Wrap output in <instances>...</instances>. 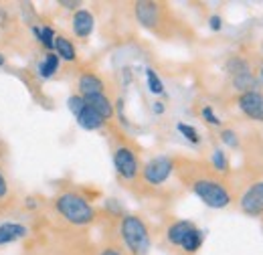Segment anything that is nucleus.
Instances as JSON below:
<instances>
[{
	"mask_svg": "<svg viewBox=\"0 0 263 255\" xmlns=\"http://www.w3.org/2000/svg\"><path fill=\"white\" fill-rule=\"evenodd\" d=\"M184 187H189L193 194L211 207V209H227L233 203V192L223 176H219L211 166L191 162V160H176V170Z\"/></svg>",
	"mask_w": 263,
	"mask_h": 255,
	"instance_id": "f257e3e1",
	"label": "nucleus"
},
{
	"mask_svg": "<svg viewBox=\"0 0 263 255\" xmlns=\"http://www.w3.org/2000/svg\"><path fill=\"white\" fill-rule=\"evenodd\" d=\"M55 211L75 227H85L96 221V209L91 203L75 191H63L55 196Z\"/></svg>",
	"mask_w": 263,
	"mask_h": 255,
	"instance_id": "f03ea898",
	"label": "nucleus"
},
{
	"mask_svg": "<svg viewBox=\"0 0 263 255\" xmlns=\"http://www.w3.org/2000/svg\"><path fill=\"white\" fill-rule=\"evenodd\" d=\"M120 239L130 255H148L152 235L148 223L140 215H124L120 221Z\"/></svg>",
	"mask_w": 263,
	"mask_h": 255,
	"instance_id": "7ed1b4c3",
	"label": "nucleus"
},
{
	"mask_svg": "<svg viewBox=\"0 0 263 255\" xmlns=\"http://www.w3.org/2000/svg\"><path fill=\"white\" fill-rule=\"evenodd\" d=\"M111 158H114L116 174H118V178L122 183L134 185L140 178V174H142V162H140V156H138V150L132 146L130 142H118L114 146Z\"/></svg>",
	"mask_w": 263,
	"mask_h": 255,
	"instance_id": "20e7f679",
	"label": "nucleus"
},
{
	"mask_svg": "<svg viewBox=\"0 0 263 255\" xmlns=\"http://www.w3.org/2000/svg\"><path fill=\"white\" fill-rule=\"evenodd\" d=\"M176 170V158L172 156H166V154H160V156H154L150 158L144 166H142V183L146 187H162L166 180L174 174Z\"/></svg>",
	"mask_w": 263,
	"mask_h": 255,
	"instance_id": "39448f33",
	"label": "nucleus"
},
{
	"mask_svg": "<svg viewBox=\"0 0 263 255\" xmlns=\"http://www.w3.org/2000/svg\"><path fill=\"white\" fill-rule=\"evenodd\" d=\"M239 209L247 217H261L263 215V180L253 183L239 198Z\"/></svg>",
	"mask_w": 263,
	"mask_h": 255,
	"instance_id": "423d86ee",
	"label": "nucleus"
},
{
	"mask_svg": "<svg viewBox=\"0 0 263 255\" xmlns=\"http://www.w3.org/2000/svg\"><path fill=\"white\" fill-rule=\"evenodd\" d=\"M237 107H239L241 114L247 116L249 120L263 122V92L251 89V92L239 94V96H237Z\"/></svg>",
	"mask_w": 263,
	"mask_h": 255,
	"instance_id": "0eeeda50",
	"label": "nucleus"
},
{
	"mask_svg": "<svg viewBox=\"0 0 263 255\" xmlns=\"http://www.w3.org/2000/svg\"><path fill=\"white\" fill-rule=\"evenodd\" d=\"M197 229V225L193 221H186V219H174L166 225L164 229V239L166 243L174 249H182L184 241L189 239V235Z\"/></svg>",
	"mask_w": 263,
	"mask_h": 255,
	"instance_id": "6e6552de",
	"label": "nucleus"
},
{
	"mask_svg": "<svg viewBox=\"0 0 263 255\" xmlns=\"http://www.w3.org/2000/svg\"><path fill=\"white\" fill-rule=\"evenodd\" d=\"M136 8V19H138V23L142 25V27H146V29H152V31H156L158 27H160V23H162V6L164 4H158V2H136L134 4Z\"/></svg>",
	"mask_w": 263,
	"mask_h": 255,
	"instance_id": "1a4fd4ad",
	"label": "nucleus"
},
{
	"mask_svg": "<svg viewBox=\"0 0 263 255\" xmlns=\"http://www.w3.org/2000/svg\"><path fill=\"white\" fill-rule=\"evenodd\" d=\"M71 29H73V34L81 41L89 39L91 32L96 29V19L93 14L87 10V8H79L73 12V19H71Z\"/></svg>",
	"mask_w": 263,
	"mask_h": 255,
	"instance_id": "9d476101",
	"label": "nucleus"
},
{
	"mask_svg": "<svg viewBox=\"0 0 263 255\" xmlns=\"http://www.w3.org/2000/svg\"><path fill=\"white\" fill-rule=\"evenodd\" d=\"M77 89L81 97H89L96 94H105V83L96 71H83L77 79Z\"/></svg>",
	"mask_w": 263,
	"mask_h": 255,
	"instance_id": "9b49d317",
	"label": "nucleus"
},
{
	"mask_svg": "<svg viewBox=\"0 0 263 255\" xmlns=\"http://www.w3.org/2000/svg\"><path fill=\"white\" fill-rule=\"evenodd\" d=\"M83 99H85V103H87L91 110H96V112H98L105 122L114 120V116H116V103L105 96V94H96V96L83 97Z\"/></svg>",
	"mask_w": 263,
	"mask_h": 255,
	"instance_id": "f8f14e48",
	"label": "nucleus"
},
{
	"mask_svg": "<svg viewBox=\"0 0 263 255\" xmlns=\"http://www.w3.org/2000/svg\"><path fill=\"white\" fill-rule=\"evenodd\" d=\"M27 235H29V229L23 223L6 221V223L0 225V247L2 245H8V243H14L18 239H25Z\"/></svg>",
	"mask_w": 263,
	"mask_h": 255,
	"instance_id": "ddd939ff",
	"label": "nucleus"
},
{
	"mask_svg": "<svg viewBox=\"0 0 263 255\" xmlns=\"http://www.w3.org/2000/svg\"><path fill=\"white\" fill-rule=\"evenodd\" d=\"M75 120H77V124L83 128V130H87V132H96V130H101V128L105 126V120L99 116L96 110H91L87 103H85V107L75 116Z\"/></svg>",
	"mask_w": 263,
	"mask_h": 255,
	"instance_id": "4468645a",
	"label": "nucleus"
},
{
	"mask_svg": "<svg viewBox=\"0 0 263 255\" xmlns=\"http://www.w3.org/2000/svg\"><path fill=\"white\" fill-rule=\"evenodd\" d=\"M53 53L61 59V61H67V63H75L77 61V47L71 39H67L65 34H57L55 37V49Z\"/></svg>",
	"mask_w": 263,
	"mask_h": 255,
	"instance_id": "2eb2a0df",
	"label": "nucleus"
},
{
	"mask_svg": "<svg viewBox=\"0 0 263 255\" xmlns=\"http://www.w3.org/2000/svg\"><path fill=\"white\" fill-rule=\"evenodd\" d=\"M31 31H33L34 41H36L39 45H43V47L47 49V53H53V49H55V37H57V32L53 31L49 25H34Z\"/></svg>",
	"mask_w": 263,
	"mask_h": 255,
	"instance_id": "dca6fc26",
	"label": "nucleus"
},
{
	"mask_svg": "<svg viewBox=\"0 0 263 255\" xmlns=\"http://www.w3.org/2000/svg\"><path fill=\"white\" fill-rule=\"evenodd\" d=\"M59 67H61V59L55 55V53H45L43 55V59L39 61V75L43 77V79H51L57 71H59Z\"/></svg>",
	"mask_w": 263,
	"mask_h": 255,
	"instance_id": "f3484780",
	"label": "nucleus"
},
{
	"mask_svg": "<svg viewBox=\"0 0 263 255\" xmlns=\"http://www.w3.org/2000/svg\"><path fill=\"white\" fill-rule=\"evenodd\" d=\"M211 168L219 176H225L229 172V158H227V152L223 148H215L213 150V154H211Z\"/></svg>",
	"mask_w": 263,
	"mask_h": 255,
	"instance_id": "a211bd4d",
	"label": "nucleus"
},
{
	"mask_svg": "<svg viewBox=\"0 0 263 255\" xmlns=\"http://www.w3.org/2000/svg\"><path fill=\"white\" fill-rule=\"evenodd\" d=\"M255 85H257V79H255L253 73H241V75H235L233 77V87L239 89L241 94L255 89Z\"/></svg>",
	"mask_w": 263,
	"mask_h": 255,
	"instance_id": "6ab92c4d",
	"label": "nucleus"
},
{
	"mask_svg": "<svg viewBox=\"0 0 263 255\" xmlns=\"http://www.w3.org/2000/svg\"><path fill=\"white\" fill-rule=\"evenodd\" d=\"M146 81H148L150 94H154V96H162L164 94V83H162V79L158 77V73L152 67L146 69Z\"/></svg>",
	"mask_w": 263,
	"mask_h": 255,
	"instance_id": "aec40b11",
	"label": "nucleus"
},
{
	"mask_svg": "<svg viewBox=\"0 0 263 255\" xmlns=\"http://www.w3.org/2000/svg\"><path fill=\"white\" fill-rule=\"evenodd\" d=\"M10 203H12V189H10V183L6 180V176L0 170V211L8 209Z\"/></svg>",
	"mask_w": 263,
	"mask_h": 255,
	"instance_id": "412c9836",
	"label": "nucleus"
},
{
	"mask_svg": "<svg viewBox=\"0 0 263 255\" xmlns=\"http://www.w3.org/2000/svg\"><path fill=\"white\" fill-rule=\"evenodd\" d=\"M176 130L180 132V136L184 138V140H189L191 144H200V134H198V130L195 126H191V124H184V122H178L176 124Z\"/></svg>",
	"mask_w": 263,
	"mask_h": 255,
	"instance_id": "4be33fe9",
	"label": "nucleus"
},
{
	"mask_svg": "<svg viewBox=\"0 0 263 255\" xmlns=\"http://www.w3.org/2000/svg\"><path fill=\"white\" fill-rule=\"evenodd\" d=\"M67 107H69V112L73 116H77L85 107V99L79 96V94H73V96H69V99H67Z\"/></svg>",
	"mask_w": 263,
	"mask_h": 255,
	"instance_id": "5701e85b",
	"label": "nucleus"
},
{
	"mask_svg": "<svg viewBox=\"0 0 263 255\" xmlns=\"http://www.w3.org/2000/svg\"><path fill=\"white\" fill-rule=\"evenodd\" d=\"M200 116H202V120H204L206 124H211V126H223L221 118L215 114V110H213L211 105H204V107L200 110Z\"/></svg>",
	"mask_w": 263,
	"mask_h": 255,
	"instance_id": "b1692460",
	"label": "nucleus"
},
{
	"mask_svg": "<svg viewBox=\"0 0 263 255\" xmlns=\"http://www.w3.org/2000/svg\"><path fill=\"white\" fill-rule=\"evenodd\" d=\"M221 142L225 144V146H229V148H237L239 146V136L235 134V130H229V128H225V130H221Z\"/></svg>",
	"mask_w": 263,
	"mask_h": 255,
	"instance_id": "393cba45",
	"label": "nucleus"
},
{
	"mask_svg": "<svg viewBox=\"0 0 263 255\" xmlns=\"http://www.w3.org/2000/svg\"><path fill=\"white\" fill-rule=\"evenodd\" d=\"M209 27H211L213 31H221V29H223V19H221L219 14H213V16L209 19Z\"/></svg>",
	"mask_w": 263,
	"mask_h": 255,
	"instance_id": "a878e982",
	"label": "nucleus"
},
{
	"mask_svg": "<svg viewBox=\"0 0 263 255\" xmlns=\"http://www.w3.org/2000/svg\"><path fill=\"white\" fill-rule=\"evenodd\" d=\"M99 255H124L122 253V249L120 247H114V245H109V247H103Z\"/></svg>",
	"mask_w": 263,
	"mask_h": 255,
	"instance_id": "bb28decb",
	"label": "nucleus"
},
{
	"mask_svg": "<svg viewBox=\"0 0 263 255\" xmlns=\"http://www.w3.org/2000/svg\"><path fill=\"white\" fill-rule=\"evenodd\" d=\"M152 112H154L156 116H162V114H164V103H162V101H154Z\"/></svg>",
	"mask_w": 263,
	"mask_h": 255,
	"instance_id": "cd10ccee",
	"label": "nucleus"
},
{
	"mask_svg": "<svg viewBox=\"0 0 263 255\" xmlns=\"http://www.w3.org/2000/svg\"><path fill=\"white\" fill-rule=\"evenodd\" d=\"M59 4L65 6V8H69V10H79V6H81L79 2H69V0H61Z\"/></svg>",
	"mask_w": 263,
	"mask_h": 255,
	"instance_id": "c85d7f7f",
	"label": "nucleus"
},
{
	"mask_svg": "<svg viewBox=\"0 0 263 255\" xmlns=\"http://www.w3.org/2000/svg\"><path fill=\"white\" fill-rule=\"evenodd\" d=\"M4 63H6V59H4V55L0 53V67H4Z\"/></svg>",
	"mask_w": 263,
	"mask_h": 255,
	"instance_id": "c756f323",
	"label": "nucleus"
},
{
	"mask_svg": "<svg viewBox=\"0 0 263 255\" xmlns=\"http://www.w3.org/2000/svg\"><path fill=\"white\" fill-rule=\"evenodd\" d=\"M259 79H261V83H263V65L259 67Z\"/></svg>",
	"mask_w": 263,
	"mask_h": 255,
	"instance_id": "7c9ffc66",
	"label": "nucleus"
}]
</instances>
